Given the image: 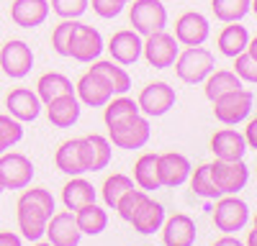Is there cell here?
<instances>
[{
    "instance_id": "obj_1",
    "label": "cell",
    "mask_w": 257,
    "mask_h": 246,
    "mask_svg": "<svg viewBox=\"0 0 257 246\" xmlns=\"http://www.w3.org/2000/svg\"><path fill=\"white\" fill-rule=\"evenodd\" d=\"M175 74L185 85H201V82L216 70V59L206 46H185V52L175 59Z\"/></svg>"
},
{
    "instance_id": "obj_2",
    "label": "cell",
    "mask_w": 257,
    "mask_h": 246,
    "mask_svg": "<svg viewBox=\"0 0 257 246\" xmlns=\"http://www.w3.org/2000/svg\"><path fill=\"white\" fill-rule=\"evenodd\" d=\"M149 138H152V126H149V118L137 113L132 118H126L121 123H116V126L108 128V141H111V146L116 149H126V152H132V149H144Z\"/></svg>"
},
{
    "instance_id": "obj_3",
    "label": "cell",
    "mask_w": 257,
    "mask_h": 246,
    "mask_svg": "<svg viewBox=\"0 0 257 246\" xmlns=\"http://www.w3.org/2000/svg\"><path fill=\"white\" fill-rule=\"evenodd\" d=\"M36 170L26 154L3 152L0 154V190H24L31 184Z\"/></svg>"
},
{
    "instance_id": "obj_4",
    "label": "cell",
    "mask_w": 257,
    "mask_h": 246,
    "mask_svg": "<svg viewBox=\"0 0 257 246\" xmlns=\"http://www.w3.org/2000/svg\"><path fill=\"white\" fill-rule=\"evenodd\" d=\"M211 170V180L219 188L221 195H237L247 188L249 182V167L244 164V159H234V162H224V159H213L208 164Z\"/></svg>"
},
{
    "instance_id": "obj_5",
    "label": "cell",
    "mask_w": 257,
    "mask_h": 246,
    "mask_svg": "<svg viewBox=\"0 0 257 246\" xmlns=\"http://www.w3.org/2000/svg\"><path fill=\"white\" fill-rule=\"evenodd\" d=\"M252 106H254V95L249 90L239 88V90L226 92V95L213 100V116H216V120L224 123V126H237V123L249 118Z\"/></svg>"
},
{
    "instance_id": "obj_6",
    "label": "cell",
    "mask_w": 257,
    "mask_h": 246,
    "mask_svg": "<svg viewBox=\"0 0 257 246\" xmlns=\"http://www.w3.org/2000/svg\"><path fill=\"white\" fill-rule=\"evenodd\" d=\"M180 54V44L175 41L173 34L167 31H155L144 36V44H142V56L147 59L149 67L155 70H167L175 64V59Z\"/></svg>"
},
{
    "instance_id": "obj_7",
    "label": "cell",
    "mask_w": 257,
    "mask_h": 246,
    "mask_svg": "<svg viewBox=\"0 0 257 246\" xmlns=\"http://www.w3.org/2000/svg\"><path fill=\"white\" fill-rule=\"evenodd\" d=\"M249 223V205L237 195H221L213 208V226L221 234H237Z\"/></svg>"
},
{
    "instance_id": "obj_8",
    "label": "cell",
    "mask_w": 257,
    "mask_h": 246,
    "mask_svg": "<svg viewBox=\"0 0 257 246\" xmlns=\"http://www.w3.org/2000/svg\"><path fill=\"white\" fill-rule=\"evenodd\" d=\"M132 10H128V20L139 36H149L155 31H165L167 26V8L160 0H132Z\"/></svg>"
},
{
    "instance_id": "obj_9",
    "label": "cell",
    "mask_w": 257,
    "mask_h": 246,
    "mask_svg": "<svg viewBox=\"0 0 257 246\" xmlns=\"http://www.w3.org/2000/svg\"><path fill=\"white\" fill-rule=\"evenodd\" d=\"M103 36L98 28L88 26V24H80L75 20V28L70 36V56L75 62H82V64H90V62L100 59L103 54Z\"/></svg>"
},
{
    "instance_id": "obj_10",
    "label": "cell",
    "mask_w": 257,
    "mask_h": 246,
    "mask_svg": "<svg viewBox=\"0 0 257 246\" xmlns=\"http://www.w3.org/2000/svg\"><path fill=\"white\" fill-rule=\"evenodd\" d=\"M175 102H178L175 88H170L167 82H149L137 98L139 113H144L147 118H160V116L170 113L175 108Z\"/></svg>"
},
{
    "instance_id": "obj_11",
    "label": "cell",
    "mask_w": 257,
    "mask_h": 246,
    "mask_svg": "<svg viewBox=\"0 0 257 246\" xmlns=\"http://www.w3.org/2000/svg\"><path fill=\"white\" fill-rule=\"evenodd\" d=\"M34 67V52L26 41L11 38L0 49V70H3L11 80H24Z\"/></svg>"
},
{
    "instance_id": "obj_12",
    "label": "cell",
    "mask_w": 257,
    "mask_h": 246,
    "mask_svg": "<svg viewBox=\"0 0 257 246\" xmlns=\"http://www.w3.org/2000/svg\"><path fill=\"white\" fill-rule=\"evenodd\" d=\"M52 216L34 205L31 200L26 198H18V205H16V220H18V231H21V238H29V241H41L44 238V231H47V220Z\"/></svg>"
},
{
    "instance_id": "obj_13",
    "label": "cell",
    "mask_w": 257,
    "mask_h": 246,
    "mask_svg": "<svg viewBox=\"0 0 257 246\" xmlns=\"http://www.w3.org/2000/svg\"><path fill=\"white\" fill-rule=\"evenodd\" d=\"M208 36H211V24L198 10H188L175 20V41L180 46H203Z\"/></svg>"
},
{
    "instance_id": "obj_14",
    "label": "cell",
    "mask_w": 257,
    "mask_h": 246,
    "mask_svg": "<svg viewBox=\"0 0 257 246\" xmlns=\"http://www.w3.org/2000/svg\"><path fill=\"white\" fill-rule=\"evenodd\" d=\"M111 141L108 136L100 134H88L80 138V159H82V170L85 172H100L111 164Z\"/></svg>"
},
{
    "instance_id": "obj_15",
    "label": "cell",
    "mask_w": 257,
    "mask_h": 246,
    "mask_svg": "<svg viewBox=\"0 0 257 246\" xmlns=\"http://www.w3.org/2000/svg\"><path fill=\"white\" fill-rule=\"evenodd\" d=\"M75 95L82 106H90V108H103L105 102L113 98L111 85L105 82L103 74H98L95 70H88L75 85Z\"/></svg>"
},
{
    "instance_id": "obj_16",
    "label": "cell",
    "mask_w": 257,
    "mask_h": 246,
    "mask_svg": "<svg viewBox=\"0 0 257 246\" xmlns=\"http://www.w3.org/2000/svg\"><path fill=\"white\" fill-rule=\"evenodd\" d=\"M157 170H160V182L162 188H183L188 182L190 172H193V164L185 154H178V152H165L157 156Z\"/></svg>"
},
{
    "instance_id": "obj_17",
    "label": "cell",
    "mask_w": 257,
    "mask_h": 246,
    "mask_svg": "<svg viewBox=\"0 0 257 246\" xmlns=\"http://www.w3.org/2000/svg\"><path fill=\"white\" fill-rule=\"evenodd\" d=\"M44 236H47V241H49L52 246H80L82 231L77 228L75 213H72V210H62V213H54V216L47 220Z\"/></svg>"
},
{
    "instance_id": "obj_18",
    "label": "cell",
    "mask_w": 257,
    "mask_h": 246,
    "mask_svg": "<svg viewBox=\"0 0 257 246\" xmlns=\"http://www.w3.org/2000/svg\"><path fill=\"white\" fill-rule=\"evenodd\" d=\"M142 44L144 38L134 31V28H123V31H116L108 41V54L113 62H118L121 67H128V64H137L139 56H142Z\"/></svg>"
},
{
    "instance_id": "obj_19",
    "label": "cell",
    "mask_w": 257,
    "mask_h": 246,
    "mask_svg": "<svg viewBox=\"0 0 257 246\" xmlns=\"http://www.w3.org/2000/svg\"><path fill=\"white\" fill-rule=\"evenodd\" d=\"M6 108H8V116H13L16 120L31 123V120H36L41 116V100L29 88H16L6 98Z\"/></svg>"
},
{
    "instance_id": "obj_20",
    "label": "cell",
    "mask_w": 257,
    "mask_h": 246,
    "mask_svg": "<svg viewBox=\"0 0 257 246\" xmlns=\"http://www.w3.org/2000/svg\"><path fill=\"white\" fill-rule=\"evenodd\" d=\"M162 244L165 246H193L196 244V220L185 213H175L162 223Z\"/></svg>"
},
{
    "instance_id": "obj_21",
    "label": "cell",
    "mask_w": 257,
    "mask_h": 246,
    "mask_svg": "<svg viewBox=\"0 0 257 246\" xmlns=\"http://www.w3.org/2000/svg\"><path fill=\"white\" fill-rule=\"evenodd\" d=\"M80 113H82V102L77 100L75 92L54 98L52 102H47V118L57 128H72L80 120Z\"/></svg>"
},
{
    "instance_id": "obj_22",
    "label": "cell",
    "mask_w": 257,
    "mask_h": 246,
    "mask_svg": "<svg viewBox=\"0 0 257 246\" xmlns=\"http://www.w3.org/2000/svg\"><path fill=\"white\" fill-rule=\"evenodd\" d=\"M211 152L213 159H224V162H234V159H244L247 154V141L239 131L234 128H221L211 136Z\"/></svg>"
},
{
    "instance_id": "obj_23",
    "label": "cell",
    "mask_w": 257,
    "mask_h": 246,
    "mask_svg": "<svg viewBox=\"0 0 257 246\" xmlns=\"http://www.w3.org/2000/svg\"><path fill=\"white\" fill-rule=\"evenodd\" d=\"M47 18H49L47 0H13L11 6V20L21 28H36Z\"/></svg>"
},
{
    "instance_id": "obj_24",
    "label": "cell",
    "mask_w": 257,
    "mask_h": 246,
    "mask_svg": "<svg viewBox=\"0 0 257 246\" xmlns=\"http://www.w3.org/2000/svg\"><path fill=\"white\" fill-rule=\"evenodd\" d=\"M95 195H98V190L93 188V182H88L82 174L70 177V182L62 188V202H64V208L72 210V213L80 210L82 205L95 202Z\"/></svg>"
},
{
    "instance_id": "obj_25",
    "label": "cell",
    "mask_w": 257,
    "mask_h": 246,
    "mask_svg": "<svg viewBox=\"0 0 257 246\" xmlns=\"http://www.w3.org/2000/svg\"><path fill=\"white\" fill-rule=\"evenodd\" d=\"M167 213H165V205L160 200H152V198H147V202L142 205V210L134 216L132 226H134V231H139L142 236H152L162 228V223H165Z\"/></svg>"
},
{
    "instance_id": "obj_26",
    "label": "cell",
    "mask_w": 257,
    "mask_h": 246,
    "mask_svg": "<svg viewBox=\"0 0 257 246\" xmlns=\"http://www.w3.org/2000/svg\"><path fill=\"white\" fill-rule=\"evenodd\" d=\"M70 92H75V85H72V80L64 77L62 72H47L36 82V95L41 100V106H47V102H52L54 98L70 95Z\"/></svg>"
},
{
    "instance_id": "obj_27",
    "label": "cell",
    "mask_w": 257,
    "mask_h": 246,
    "mask_svg": "<svg viewBox=\"0 0 257 246\" xmlns=\"http://www.w3.org/2000/svg\"><path fill=\"white\" fill-rule=\"evenodd\" d=\"M157 156L160 154H152V152H147L137 159L134 164V184L137 188H142L144 192H155L162 188V182H160V170H157Z\"/></svg>"
},
{
    "instance_id": "obj_28",
    "label": "cell",
    "mask_w": 257,
    "mask_h": 246,
    "mask_svg": "<svg viewBox=\"0 0 257 246\" xmlns=\"http://www.w3.org/2000/svg\"><path fill=\"white\" fill-rule=\"evenodd\" d=\"M75 220H77V228L82 231V236H100L108 228V213L98 202L82 205L80 210H75Z\"/></svg>"
},
{
    "instance_id": "obj_29",
    "label": "cell",
    "mask_w": 257,
    "mask_h": 246,
    "mask_svg": "<svg viewBox=\"0 0 257 246\" xmlns=\"http://www.w3.org/2000/svg\"><path fill=\"white\" fill-rule=\"evenodd\" d=\"M244 85V82L234 74L231 70H213L206 80H203V92L206 98L213 102L216 98L226 95V92H234V90H239Z\"/></svg>"
},
{
    "instance_id": "obj_30",
    "label": "cell",
    "mask_w": 257,
    "mask_h": 246,
    "mask_svg": "<svg viewBox=\"0 0 257 246\" xmlns=\"http://www.w3.org/2000/svg\"><path fill=\"white\" fill-rule=\"evenodd\" d=\"M90 70H95L98 74H103L105 77V82L111 85V90H113V95H126L128 92V88H132V77H128V72L118 64V62H108V59H95V62H90Z\"/></svg>"
},
{
    "instance_id": "obj_31",
    "label": "cell",
    "mask_w": 257,
    "mask_h": 246,
    "mask_svg": "<svg viewBox=\"0 0 257 246\" xmlns=\"http://www.w3.org/2000/svg\"><path fill=\"white\" fill-rule=\"evenodd\" d=\"M54 164H57V170L64 172L67 177L85 174L82 159H80V138H67V141H62L59 149H57V154H54Z\"/></svg>"
},
{
    "instance_id": "obj_32",
    "label": "cell",
    "mask_w": 257,
    "mask_h": 246,
    "mask_svg": "<svg viewBox=\"0 0 257 246\" xmlns=\"http://www.w3.org/2000/svg\"><path fill=\"white\" fill-rule=\"evenodd\" d=\"M219 52L229 59H234L237 54L247 52V44H249V31L239 24H226L219 34Z\"/></svg>"
},
{
    "instance_id": "obj_33",
    "label": "cell",
    "mask_w": 257,
    "mask_h": 246,
    "mask_svg": "<svg viewBox=\"0 0 257 246\" xmlns=\"http://www.w3.org/2000/svg\"><path fill=\"white\" fill-rule=\"evenodd\" d=\"M137 113H139L137 100L126 98V95H116V98H111V100L103 106V123H105V128H111V126H116V123L132 118V116H137Z\"/></svg>"
},
{
    "instance_id": "obj_34",
    "label": "cell",
    "mask_w": 257,
    "mask_h": 246,
    "mask_svg": "<svg viewBox=\"0 0 257 246\" xmlns=\"http://www.w3.org/2000/svg\"><path fill=\"white\" fill-rule=\"evenodd\" d=\"M132 188H137V184H134V180L128 177V174H121V172H116V174H111V177H105L103 188H100V195H103L105 208L116 210L118 200H121V198H123L128 190H132Z\"/></svg>"
},
{
    "instance_id": "obj_35",
    "label": "cell",
    "mask_w": 257,
    "mask_h": 246,
    "mask_svg": "<svg viewBox=\"0 0 257 246\" xmlns=\"http://www.w3.org/2000/svg\"><path fill=\"white\" fill-rule=\"evenodd\" d=\"M252 0H211V10L221 24H239L249 13Z\"/></svg>"
},
{
    "instance_id": "obj_36",
    "label": "cell",
    "mask_w": 257,
    "mask_h": 246,
    "mask_svg": "<svg viewBox=\"0 0 257 246\" xmlns=\"http://www.w3.org/2000/svg\"><path fill=\"white\" fill-rule=\"evenodd\" d=\"M188 182H190V190L196 192L198 198H203V200H219V198H221L219 188H216V184H213V180H211L208 164H201V167L193 170L190 177H188Z\"/></svg>"
},
{
    "instance_id": "obj_37",
    "label": "cell",
    "mask_w": 257,
    "mask_h": 246,
    "mask_svg": "<svg viewBox=\"0 0 257 246\" xmlns=\"http://www.w3.org/2000/svg\"><path fill=\"white\" fill-rule=\"evenodd\" d=\"M21 141H24V123L8 113H0V154L13 149Z\"/></svg>"
},
{
    "instance_id": "obj_38",
    "label": "cell",
    "mask_w": 257,
    "mask_h": 246,
    "mask_svg": "<svg viewBox=\"0 0 257 246\" xmlns=\"http://www.w3.org/2000/svg\"><path fill=\"white\" fill-rule=\"evenodd\" d=\"M147 198H149V192H144L142 188H132V190H128V192L118 200V205H116V213L121 216V220L132 223L134 216L142 210V205L147 202Z\"/></svg>"
},
{
    "instance_id": "obj_39",
    "label": "cell",
    "mask_w": 257,
    "mask_h": 246,
    "mask_svg": "<svg viewBox=\"0 0 257 246\" xmlns=\"http://www.w3.org/2000/svg\"><path fill=\"white\" fill-rule=\"evenodd\" d=\"M90 0H52V10L59 18H67V20H77L85 10H88Z\"/></svg>"
},
{
    "instance_id": "obj_40",
    "label": "cell",
    "mask_w": 257,
    "mask_h": 246,
    "mask_svg": "<svg viewBox=\"0 0 257 246\" xmlns=\"http://www.w3.org/2000/svg\"><path fill=\"white\" fill-rule=\"evenodd\" d=\"M72 28H75V20H67L62 18V24L52 31V46L59 56H70V36H72Z\"/></svg>"
},
{
    "instance_id": "obj_41",
    "label": "cell",
    "mask_w": 257,
    "mask_h": 246,
    "mask_svg": "<svg viewBox=\"0 0 257 246\" xmlns=\"http://www.w3.org/2000/svg\"><path fill=\"white\" fill-rule=\"evenodd\" d=\"M234 74H237L242 82H249V85H257V59H252L247 52L234 56Z\"/></svg>"
},
{
    "instance_id": "obj_42",
    "label": "cell",
    "mask_w": 257,
    "mask_h": 246,
    "mask_svg": "<svg viewBox=\"0 0 257 246\" xmlns=\"http://www.w3.org/2000/svg\"><path fill=\"white\" fill-rule=\"evenodd\" d=\"M90 6H93V13L100 18H116L121 16L126 0H90Z\"/></svg>"
},
{
    "instance_id": "obj_43",
    "label": "cell",
    "mask_w": 257,
    "mask_h": 246,
    "mask_svg": "<svg viewBox=\"0 0 257 246\" xmlns=\"http://www.w3.org/2000/svg\"><path fill=\"white\" fill-rule=\"evenodd\" d=\"M244 141H247V149H254L257 152V118H252L247 123V128H244Z\"/></svg>"
},
{
    "instance_id": "obj_44",
    "label": "cell",
    "mask_w": 257,
    "mask_h": 246,
    "mask_svg": "<svg viewBox=\"0 0 257 246\" xmlns=\"http://www.w3.org/2000/svg\"><path fill=\"white\" fill-rule=\"evenodd\" d=\"M0 246H24V238L13 231H0Z\"/></svg>"
},
{
    "instance_id": "obj_45",
    "label": "cell",
    "mask_w": 257,
    "mask_h": 246,
    "mask_svg": "<svg viewBox=\"0 0 257 246\" xmlns=\"http://www.w3.org/2000/svg\"><path fill=\"white\" fill-rule=\"evenodd\" d=\"M213 246H244V244L234 236V234H224L219 241H213Z\"/></svg>"
},
{
    "instance_id": "obj_46",
    "label": "cell",
    "mask_w": 257,
    "mask_h": 246,
    "mask_svg": "<svg viewBox=\"0 0 257 246\" xmlns=\"http://www.w3.org/2000/svg\"><path fill=\"white\" fill-rule=\"evenodd\" d=\"M247 54H249L252 59H257V36H254V38L249 36V44H247Z\"/></svg>"
},
{
    "instance_id": "obj_47",
    "label": "cell",
    "mask_w": 257,
    "mask_h": 246,
    "mask_svg": "<svg viewBox=\"0 0 257 246\" xmlns=\"http://www.w3.org/2000/svg\"><path fill=\"white\" fill-rule=\"evenodd\" d=\"M244 246H257V226L247 234V241H244Z\"/></svg>"
},
{
    "instance_id": "obj_48",
    "label": "cell",
    "mask_w": 257,
    "mask_h": 246,
    "mask_svg": "<svg viewBox=\"0 0 257 246\" xmlns=\"http://www.w3.org/2000/svg\"><path fill=\"white\" fill-rule=\"evenodd\" d=\"M249 10H252V13L257 16V0H252V3H249Z\"/></svg>"
},
{
    "instance_id": "obj_49",
    "label": "cell",
    "mask_w": 257,
    "mask_h": 246,
    "mask_svg": "<svg viewBox=\"0 0 257 246\" xmlns=\"http://www.w3.org/2000/svg\"><path fill=\"white\" fill-rule=\"evenodd\" d=\"M34 246H52L49 241H34Z\"/></svg>"
},
{
    "instance_id": "obj_50",
    "label": "cell",
    "mask_w": 257,
    "mask_h": 246,
    "mask_svg": "<svg viewBox=\"0 0 257 246\" xmlns=\"http://www.w3.org/2000/svg\"><path fill=\"white\" fill-rule=\"evenodd\" d=\"M254 226H257V216H254Z\"/></svg>"
},
{
    "instance_id": "obj_51",
    "label": "cell",
    "mask_w": 257,
    "mask_h": 246,
    "mask_svg": "<svg viewBox=\"0 0 257 246\" xmlns=\"http://www.w3.org/2000/svg\"><path fill=\"white\" fill-rule=\"evenodd\" d=\"M126 3H132V0H126Z\"/></svg>"
}]
</instances>
